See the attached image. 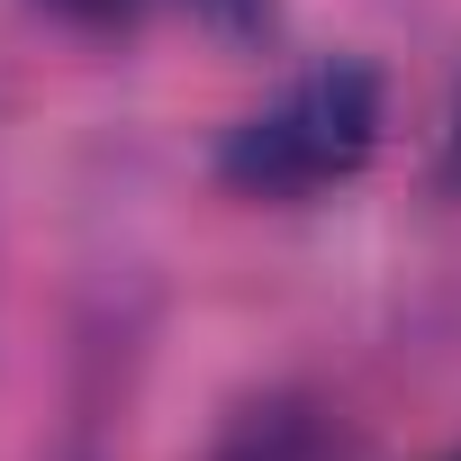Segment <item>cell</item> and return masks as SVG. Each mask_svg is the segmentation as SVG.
Here are the masks:
<instances>
[{
    "mask_svg": "<svg viewBox=\"0 0 461 461\" xmlns=\"http://www.w3.org/2000/svg\"><path fill=\"white\" fill-rule=\"evenodd\" d=\"M380 127H389L380 64L326 55L217 136V181L236 199H263V208H308V199H335L344 181L371 172Z\"/></svg>",
    "mask_w": 461,
    "mask_h": 461,
    "instance_id": "cell-1",
    "label": "cell"
},
{
    "mask_svg": "<svg viewBox=\"0 0 461 461\" xmlns=\"http://www.w3.org/2000/svg\"><path fill=\"white\" fill-rule=\"evenodd\" d=\"M434 190H443V199H461V82H452L443 127H434Z\"/></svg>",
    "mask_w": 461,
    "mask_h": 461,
    "instance_id": "cell-4",
    "label": "cell"
},
{
    "mask_svg": "<svg viewBox=\"0 0 461 461\" xmlns=\"http://www.w3.org/2000/svg\"><path fill=\"white\" fill-rule=\"evenodd\" d=\"M452 461H461V452H452Z\"/></svg>",
    "mask_w": 461,
    "mask_h": 461,
    "instance_id": "cell-6",
    "label": "cell"
},
{
    "mask_svg": "<svg viewBox=\"0 0 461 461\" xmlns=\"http://www.w3.org/2000/svg\"><path fill=\"white\" fill-rule=\"evenodd\" d=\"M181 10H199L217 37H263L272 28V0H181Z\"/></svg>",
    "mask_w": 461,
    "mask_h": 461,
    "instance_id": "cell-3",
    "label": "cell"
},
{
    "mask_svg": "<svg viewBox=\"0 0 461 461\" xmlns=\"http://www.w3.org/2000/svg\"><path fill=\"white\" fill-rule=\"evenodd\" d=\"M208 461H371V443H362L326 398L272 389V398H254V407L226 416V434H217Z\"/></svg>",
    "mask_w": 461,
    "mask_h": 461,
    "instance_id": "cell-2",
    "label": "cell"
},
{
    "mask_svg": "<svg viewBox=\"0 0 461 461\" xmlns=\"http://www.w3.org/2000/svg\"><path fill=\"white\" fill-rule=\"evenodd\" d=\"M55 19H73V28H136L145 19V0H46Z\"/></svg>",
    "mask_w": 461,
    "mask_h": 461,
    "instance_id": "cell-5",
    "label": "cell"
}]
</instances>
